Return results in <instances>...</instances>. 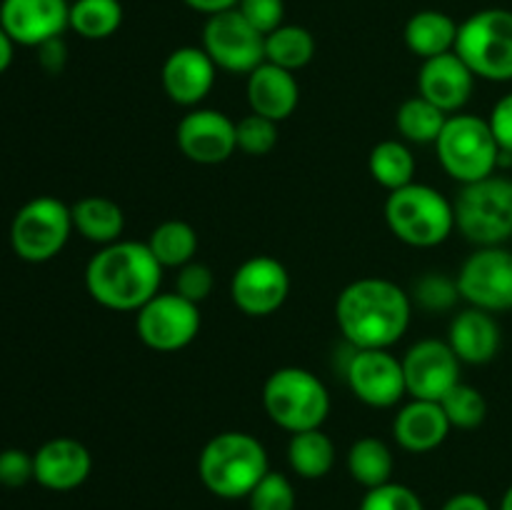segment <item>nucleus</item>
<instances>
[{
    "label": "nucleus",
    "mask_w": 512,
    "mask_h": 510,
    "mask_svg": "<svg viewBox=\"0 0 512 510\" xmlns=\"http://www.w3.org/2000/svg\"><path fill=\"white\" fill-rule=\"evenodd\" d=\"M500 510H512V483H510V488L503 493V500H500Z\"/></svg>",
    "instance_id": "49530a36"
},
{
    "label": "nucleus",
    "mask_w": 512,
    "mask_h": 510,
    "mask_svg": "<svg viewBox=\"0 0 512 510\" xmlns=\"http://www.w3.org/2000/svg\"><path fill=\"white\" fill-rule=\"evenodd\" d=\"M250 113L265 115V118L288 120L300 103V85L295 73L278 68L273 63H260L253 73L248 75L245 85Z\"/></svg>",
    "instance_id": "5701e85b"
},
{
    "label": "nucleus",
    "mask_w": 512,
    "mask_h": 510,
    "mask_svg": "<svg viewBox=\"0 0 512 510\" xmlns=\"http://www.w3.org/2000/svg\"><path fill=\"white\" fill-rule=\"evenodd\" d=\"M448 415L440 400L413 398L398 410L393 420V438L408 453H430L440 448L450 435Z\"/></svg>",
    "instance_id": "412c9836"
},
{
    "label": "nucleus",
    "mask_w": 512,
    "mask_h": 510,
    "mask_svg": "<svg viewBox=\"0 0 512 510\" xmlns=\"http://www.w3.org/2000/svg\"><path fill=\"white\" fill-rule=\"evenodd\" d=\"M405 388L410 398L440 400L450 388L460 383V358L448 340L425 338L410 345L403 355Z\"/></svg>",
    "instance_id": "2eb2a0df"
},
{
    "label": "nucleus",
    "mask_w": 512,
    "mask_h": 510,
    "mask_svg": "<svg viewBox=\"0 0 512 510\" xmlns=\"http://www.w3.org/2000/svg\"><path fill=\"white\" fill-rule=\"evenodd\" d=\"M460 298L488 313L512 310V250L505 245L475 248L460 265Z\"/></svg>",
    "instance_id": "9b49d317"
},
{
    "label": "nucleus",
    "mask_w": 512,
    "mask_h": 510,
    "mask_svg": "<svg viewBox=\"0 0 512 510\" xmlns=\"http://www.w3.org/2000/svg\"><path fill=\"white\" fill-rule=\"evenodd\" d=\"M70 3H73V0H70Z\"/></svg>",
    "instance_id": "de8ad7c7"
},
{
    "label": "nucleus",
    "mask_w": 512,
    "mask_h": 510,
    "mask_svg": "<svg viewBox=\"0 0 512 510\" xmlns=\"http://www.w3.org/2000/svg\"><path fill=\"white\" fill-rule=\"evenodd\" d=\"M315 58V38L303 25H280L265 35V63L298 73Z\"/></svg>",
    "instance_id": "7c9ffc66"
},
{
    "label": "nucleus",
    "mask_w": 512,
    "mask_h": 510,
    "mask_svg": "<svg viewBox=\"0 0 512 510\" xmlns=\"http://www.w3.org/2000/svg\"><path fill=\"white\" fill-rule=\"evenodd\" d=\"M455 53L475 78L490 83L512 80V10L485 8L465 18L458 28Z\"/></svg>",
    "instance_id": "6e6552de"
},
{
    "label": "nucleus",
    "mask_w": 512,
    "mask_h": 510,
    "mask_svg": "<svg viewBox=\"0 0 512 510\" xmlns=\"http://www.w3.org/2000/svg\"><path fill=\"white\" fill-rule=\"evenodd\" d=\"M290 295V275L278 258L253 255L235 268L230 278V298L240 313L265 318L278 313Z\"/></svg>",
    "instance_id": "ddd939ff"
},
{
    "label": "nucleus",
    "mask_w": 512,
    "mask_h": 510,
    "mask_svg": "<svg viewBox=\"0 0 512 510\" xmlns=\"http://www.w3.org/2000/svg\"><path fill=\"white\" fill-rule=\"evenodd\" d=\"M200 323H203L200 305L190 303L175 290L153 295L135 315L138 338L158 353H175V350L188 348L198 338Z\"/></svg>",
    "instance_id": "9d476101"
},
{
    "label": "nucleus",
    "mask_w": 512,
    "mask_h": 510,
    "mask_svg": "<svg viewBox=\"0 0 512 510\" xmlns=\"http://www.w3.org/2000/svg\"><path fill=\"white\" fill-rule=\"evenodd\" d=\"M73 213V228L83 235L88 243L110 245L123 238L125 213L115 200L105 195H85L78 203L70 205Z\"/></svg>",
    "instance_id": "b1692460"
},
{
    "label": "nucleus",
    "mask_w": 512,
    "mask_h": 510,
    "mask_svg": "<svg viewBox=\"0 0 512 510\" xmlns=\"http://www.w3.org/2000/svg\"><path fill=\"white\" fill-rule=\"evenodd\" d=\"M235 8L263 35L278 30L285 20V0H238Z\"/></svg>",
    "instance_id": "58836bf2"
},
{
    "label": "nucleus",
    "mask_w": 512,
    "mask_h": 510,
    "mask_svg": "<svg viewBox=\"0 0 512 510\" xmlns=\"http://www.w3.org/2000/svg\"><path fill=\"white\" fill-rule=\"evenodd\" d=\"M475 73L455 50L423 60L418 73V95L438 105L443 113H463L475 90Z\"/></svg>",
    "instance_id": "6ab92c4d"
},
{
    "label": "nucleus",
    "mask_w": 512,
    "mask_h": 510,
    "mask_svg": "<svg viewBox=\"0 0 512 510\" xmlns=\"http://www.w3.org/2000/svg\"><path fill=\"white\" fill-rule=\"evenodd\" d=\"M440 510H493V508H490V503L480 493H470V490H465V493L450 495Z\"/></svg>",
    "instance_id": "37998d69"
},
{
    "label": "nucleus",
    "mask_w": 512,
    "mask_h": 510,
    "mask_svg": "<svg viewBox=\"0 0 512 510\" xmlns=\"http://www.w3.org/2000/svg\"><path fill=\"white\" fill-rule=\"evenodd\" d=\"M358 510H425V505L413 488L390 480L378 488L365 490Z\"/></svg>",
    "instance_id": "e433bc0d"
},
{
    "label": "nucleus",
    "mask_w": 512,
    "mask_h": 510,
    "mask_svg": "<svg viewBox=\"0 0 512 510\" xmlns=\"http://www.w3.org/2000/svg\"><path fill=\"white\" fill-rule=\"evenodd\" d=\"M413 298L388 278H358L340 290L335 323L358 350H390L410 328Z\"/></svg>",
    "instance_id": "f257e3e1"
},
{
    "label": "nucleus",
    "mask_w": 512,
    "mask_h": 510,
    "mask_svg": "<svg viewBox=\"0 0 512 510\" xmlns=\"http://www.w3.org/2000/svg\"><path fill=\"white\" fill-rule=\"evenodd\" d=\"M413 303H418L420 308L428 310V313H445V310L455 308V303L460 298L458 280L450 278L445 273H425L423 278L415 283L413 288Z\"/></svg>",
    "instance_id": "72a5a7b5"
},
{
    "label": "nucleus",
    "mask_w": 512,
    "mask_h": 510,
    "mask_svg": "<svg viewBox=\"0 0 512 510\" xmlns=\"http://www.w3.org/2000/svg\"><path fill=\"white\" fill-rule=\"evenodd\" d=\"M503 335L493 313L468 305L460 310L448 328V345L458 355L460 363L485 365L498 355Z\"/></svg>",
    "instance_id": "4be33fe9"
},
{
    "label": "nucleus",
    "mask_w": 512,
    "mask_h": 510,
    "mask_svg": "<svg viewBox=\"0 0 512 510\" xmlns=\"http://www.w3.org/2000/svg\"><path fill=\"white\" fill-rule=\"evenodd\" d=\"M385 223L400 243L410 248H435L455 230L453 200L433 185L410 183L388 193Z\"/></svg>",
    "instance_id": "20e7f679"
},
{
    "label": "nucleus",
    "mask_w": 512,
    "mask_h": 510,
    "mask_svg": "<svg viewBox=\"0 0 512 510\" xmlns=\"http://www.w3.org/2000/svg\"><path fill=\"white\" fill-rule=\"evenodd\" d=\"M445 120H448V113H443L423 95H415V98L400 103L398 113H395V128L405 143L435 145V140L443 133Z\"/></svg>",
    "instance_id": "c756f323"
},
{
    "label": "nucleus",
    "mask_w": 512,
    "mask_h": 510,
    "mask_svg": "<svg viewBox=\"0 0 512 510\" xmlns=\"http://www.w3.org/2000/svg\"><path fill=\"white\" fill-rule=\"evenodd\" d=\"M190 10L195 13H203V15H218L225 13V10H233L238 5V0H183Z\"/></svg>",
    "instance_id": "c03bdc74"
},
{
    "label": "nucleus",
    "mask_w": 512,
    "mask_h": 510,
    "mask_svg": "<svg viewBox=\"0 0 512 510\" xmlns=\"http://www.w3.org/2000/svg\"><path fill=\"white\" fill-rule=\"evenodd\" d=\"M235 138H238V150L245 155H268L278 145V123L265 115L248 113L235 123Z\"/></svg>",
    "instance_id": "f704fd0d"
},
{
    "label": "nucleus",
    "mask_w": 512,
    "mask_h": 510,
    "mask_svg": "<svg viewBox=\"0 0 512 510\" xmlns=\"http://www.w3.org/2000/svg\"><path fill=\"white\" fill-rule=\"evenodd\" d=\"M145 243H148L155 260L163 265V270L183 268L190 260H195V253H198V233L188 220L180 218H170L155 225Z\"/></svg>",
    "instance_id": "c85d7f7f"
},
{
    "label": "nucleus",
    "mask_w": 512,
    "mask_h": 510,
    "mask_svg": "<svg viewBox=\"0 0 512 510\" xmlns=\"http://www.w3.org/2000/svg\"><path fill=\"white\" fill-rule=\"evenodd\" d=\"M263 408L290 435L323 428L330 415V393L323 380L298 365L273 370L263 385Z\"/></svg>",
    "instance_id": "39448f33"
},
{
    "label": "nucleus",
    "mask_w": 512,
    "mask_h": 510,
    "mask_svg": "<svg viewBox=\"0 0 512 510\" xmlns=\"http://www.w3.org/2000/svg\"><path fill=\"white\" fill-rule=\"evenodd\" d=\"M218 70L250 75L265 63V35L258 33L238 8L210 15L203 28V45Z\"/></svg>",
    "instance_id": "f8f14e48"
},
{
    "label": "nucleus",
    "mask_w": 512,
    "mask_h": 510,
    "mask_svg": "<svg viewBox=\"0 0 512 510\" xmlns=\"http://www.w3.org/2000/svg\"><path fill=\"white\" fill-rule=\"evenodd\" d=\"M488 123L495 140H498L500 150L512 155V93L503 95V98L493 105Z\"/></svg>",
    "instance_id": "a19ab883"
},
{
    "label": "nucleus",
    "mask_w": 512,
    "mask_h": 510,
    "mask_svg": "<svg viewBox=\"0 0 512 510\" xmlns=\"http://www.w3.org/2000/svg\"><path fill=\"white\" fill-rule=\"evenodd\" d=\"M458 28L460 23H455L443 10H418L405 23L403 38L410 53L418 55L420 60H428L455 50Z\"/></svg>",
    "instance_id": "393cba45"
},
{
    "label": "nucleus",
    "mask_w": 512,
    "mask_h": 510,
    "mask_svg": "<svg viewBox=\"0 0 512 510\" xmlns=\"http://www.w3.org/2000/svg\"><path fill=\"white\" fill-rule=\"evenodd\" d=\"M455 228L478 248L505 245L512 238V180L488 175L460 185L453 200Z\"/></svg>",
    "instance_id": "423d86ee"
},
{
    "label": "nucleus",
    "mask_w": 512,
    "mask_h": 510,
    "mask_svg": "<svg viewBox=\"0 0 512 510\" xmlns=\"http://www.w3.org/2000/svg\"><path fill=\"white\" fill-rule=\"evenodd\" d=\"M245 500L250 510H295L298 505V495L290 478L275 470H268V475L250 490Z\"/></svg>",
    "instance_id": "c9c22d12"
},
{
    "label": "nucleus",
    "mask_w": 512,
    "mask_h": 510,
    "mask_svg": "<svg viewBox=\"0 0 512 510\" xmlns=\"http://www.w3.org/2000/svg\"><path fill=\"white\" fill-rule=\"evenodd\" d=\"M180 153L198 165H220L238 150L235 120L223 110L190 108L175 128Z\"/></svg>",
    "instance_id": "dca6fc26"
},
{
    "label": "nucleus",
    "mask_w": 512,
    "mask_h": 510,
    "mask_svg": "<svg viewBox=\"0 0 512 510\" xmlns=\"http://www.w3.org/2000/svg\"><path fill=\"white\" fill-rule=\"evenodd\" d=\"M213 288L215 275L210 270V265L200 263V260H190L188 265L178 268V275H175V293L183 295L190 303L200 305L203 300H208Z\"/></svg>",
    "instance_id": "4c0bfd02"
},
{
    "label": "nucleus",
    "mask_w": 512,
    "mask_h": 510,
    "mask_svg": "<svg viewBox=\"0 0 512 510\" xmlns=\"http://www.w3.org/2000/svg\"><path fill=\"white\" fill-rule=\"evenodd\" d=\"M35 483L53 493H70L90 478L93 455L80 440L53 438L33 453Z\"/></svg>",
    "instance_id": "aec40b11"
},
{
    "label": "nucleus",
    "mask_w": 512,
    "mask_h": 510,
    "mask_svg": "<svg viewBox=\"0 0 512 510\" xmlns=\"http://www.w3.org/2000/svg\"><path fill=\"white\" fill-rule=\"evenodd\" d=\"M163 265L150 253L148 243L123 240L103 245L85 265V288L90 298L108 310L138 313L160 293Z\"/></svg>",
    "instance_id": "f03ea898"
},
{
    "label": "nucleus",
    "mask_w": 512,
    "mask_h": 510,
    "mask_svg": "<svg viewBox=\"0 0 512 510\" xmlns=\"http://www.w3.org/2000/svg\"><path fill=\"white\" fill-rule=\"evenodd\" d=\"M13 55H15V43L10 40V35L5 33L3 25H0V75L10 68V63H13Z\"/></svg>",
    "instance_id": "a18cd8bd"
},
{
    "label": "nucleus",
    "mask_w": 512,
    "mask_h": 510,
    "mask_svg": "<svg viewBox=\"0 0 512 510\" xmlns=\"http://www.w3.org/2000/svg\"><path fill=\"white\" fill-rule=\"evenodd\" d=\"M440 405H443L450 425L458 430H473L488 418V403H485L483 393L463 380L440 398Z\"/></svg>",
    "instance_id": "473e14b6"
},
{
    "label": "nucleus",
    "mask_w": 512,
    "mask_h": 510,
    "mask_svg": "<svg viewBox=\"0 0 512 510\" xmlns=\"http://www.w3.org/2000/svg\"><path fill=\"white\" fill-rule=\"evenodd\" d=\"M345 380L355 398L370 408H393L408 395L403 360L390 350H358L350 345Z\"/></svg>",
    "instance_id": "4468645a"
},
{
    "label": "nucleus",
    "mask_w": 512,
    "mask_h": 510,
    "mask_svg": "<svg viewBox=\"0 0 512 510\" xmlns=\"http://www.w3.org/2000/svg\"><path fill=\"white\" fill-rule=\"evenodd\" d=\"M268 450L255 435L225 430L213 435L198 455L200 483L223 500L248 498L250 490L268 475Z\"/></svg>",
    "instance_id": "7ed1b4c3"
},
{
    "label": "nucleus",
    "mask_w": 512,
    "mask_h": 510,
    "mask_svg": "<svg viewBox=\"0 0 512 510\" xmlns=\"http://www.w3.org/2000/svg\"><path fill=\"white\" fill-rule=\"evenodd\" d=\"M335 443L323 428L303 430L290 435L288 463L298 478L318 480L333 470L335 465Z\"/></svg>",
    "instance_id": "a878e982"
},
{
    "label": "nucleus",
    "mask_w": 512,
    "mask_h": 510,
    "mask_svg": "<svg viewBox=\"0 0 512 510\" xmlns=\"http://www.w3.org/2000/svg\"><path fill=\"white\" fill-rule=\"evenodd\" d=\"M35 480L33 455L20 448L0 450V485L5 488H23Z\"/></svg>",
    "instance_id": "ea45409f"
},
{
    "label": "nucleus",
    "mask_w": 512,
    "mask_h": 510,
    "mask_svg": "<svg viewBox=\"0 0 512 510\" xmlns=\"http://www.w3.org/2000/svg\"><path fill=\"white\" fill-rule=\"evenodd\" d=\"M0 25L15 45L40 48L70 28V0H0Z\"/></svg>",
    "instance_id": "f3484780"
},
{
    "label": "nucleus",
    "mask_w": 512,
    "mask_h": 510,
    "mask_svg": "<svg viewBox=\"0 0 512 510\" xmlns=\"http://www.w3.org/2000/svg\"><path fill=\"white\" fill-rule=\"evenodd\" d=\"M435 150L445 173L460 185L495 175L503 153L488 118L468 113L448 115L443 133L435 140Z\"/></svg>",
    "instance_id": "0eeeda50"
},
{
    "label": "nucleus",
    "mask_w": 512,
    "mask_h": 510,
    "mask_svg": "<svg viewBox=\"0 0 512 510\" xmlns=\"http://www.w3.org/2000/svg\"><path fill=\"white\" fill-rule=\"evenodd\" d=\"M73 213L63 200L38 195L15 213L10 223V245L25 263H48L68 245Z\"/></svg>",
    "instance_id": "1a4fd4ad"
},
{
    "label": "nucleus",
    "mask_w": 512,
    "mask_h": 510,
    "mask_svg": "<svg viewBox=\"0 0 512 510\" xmlns=\"http://www.w3.org/2000/svg\"><path fill=\"white\" fill-rule=\"evenodd\" d=\"M368 170L375 183L383 185L388 193H393V190L415 183L418 163H415L413 150H410V145L405 140L390 138L373 145V150L368 155Z\"/></svg>",
    "instance_id": "bb28decb"
},
{
    "label": "nucleus",
    "mask_w": 512,
    "mask_h": 510,
    "mask_svg": "<svg viewBox=\"0 0 512 510\" xmlns=\"http://www.w3.org/2000/svg\"><path fill=\"white\" fill-rule=\"evenodd\" d=\"M215 73H218V65L210 60V55L203 48L183 45L165 58L163 70H160V83H163L165 95L175 105L200 108V103L213 90Z\"/></svg>",
    "instance_id": "a211bd4d"
},
{
    "label": "nucleus",
    "mask_w": 512,
    "mask_h": 510,
    "mask_svg": "<svg viewBox=\"0 0 512 510\" xmlns=\"http://www.w3.org/2000/svg\"><path fill=\"white\" fill-rule=\"evenodd\" d=\"M123 25L120 0H73L70 3V30L85 40H105Z\"/></svg>",
    "instance_id": "2f4dec72"
},
{
    "label": "nucleus",
    "mask_w": 512,
    "mask_h": 510,
    "mask_svg": "<svg viewBox=\"0 0 512 510\" xmlns=\"http://www.w3.org/2000/svg\"><path fill=\"white\" fill-rule=\"evenodd\" d=\"M40 65H43L45 70H50V73H58V70H63L65 65V45H63V38H55L50 40V43L40 45Z\"/></svg>",
    "instance_id": "79ce46f5"
},
{
    "label": "nucleus",
    "mask_w": 512,
    "mask_h": 510,
    "mask_svg": "<svg viewBox=\"0 0 512 510\" xmlns=\"http://www.w3.org/2000/svg\"><path fill=\"white\" fill-rule=\"evenodd\" d=\"M345 463H348L350 478L358 485H363L365 490L378 488V485H385L393 480V450L388 448L385 440L373 438V435H365V438L355 440L350 445Z\"/></svg>",
    "instance_id": "cd10ccee"
}]
</instances>
